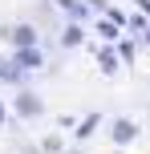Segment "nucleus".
I'll list each match as a JSON object with an SVG mask.
<instances>
[{"label":"nucleus","instance_id":"6e6552de","mask_svg":"<svg viewBox=\"0 0 150 154\" xmlns=\"http://www.w3.org/2000/svg\"><path fill=\"white\" fill-rule=\"evenodd\" d=\"M61 45H65V49H77V45H85V20H69V24H65V32H61Z\"/></svg>","mask_w":150,"mask_h":154},{"label":"nucleus","instance_id":"f8f14e48","mask_svg":"<svg viewBox=\"0 0 150 154\" xmlns=\"http://www.w3.org/2000/svg\"><path fill=\"white\" fill-rule=\"evenodd\" d=\"M134 8H138V12H146V16H150V0H134Z\"/></svg>","mask_w":150,"mask_h":154},{"label":"nucleus","instance_id":"f257e3e1","mask_svg":"<svg viewBox=\"0 0 150 154\" xmlns=\"http://www.w3.org/2000/svg\"><path fill=\"white\" fill-rule=\"evenodd\" d=\"M106 134H110V142H114V146H130V142H134L142 130H138V122H134V118H114V122H106Z\"/></svg>","mask_w":150,"mask_h":154},{"label":"nucleus","instance_id":"7ed1b4c3","mask_svg":"<svg viewBox=\"0 0 150 154\" xmlns=\"http://www.w3.org/2000/svg\"><path fill=\"white\" fill-rule=\"evenodd\" d=\"M12 114L24 118V122H29V118H41V114H45V101H41L37 93L24 89V93H16V97H12Z\"/></svg>","mask_w":150,"mask_h":154},{"label":"nucleus","instance_id":"423d86ee","mask_svg":"<svg viewBox=\"0 0 150 154\" xmlns=\"http://www.w3.org/2000/svg\"><path fill=\"white\" fill-rule=\"evenodd\" d=\"M93 32L106 41V45H118L122 37H126V29H122L118 20H110V16H102V20H93Z\"/></svg>","mask_w":150,"mask_h":154},{"label":"nucleus","instance_id":"f03ea898","mask_svg":"<svg viewBox=\"0 0 150 154\" xmlns=\"http://www.w3.org/2000/svg\"><path fill=\"white\" fill-rule=\"evenodd\" d=\"M8 61L16 65V69H24V73H41L45 69V53H41V45H29V49H12V57H8Z\"/></svg>","mask_w":150,"mask_h":154},{"label":"nucleus","instance_id":"9b49d317","mask_svg":"<svg viewBox=\"0 0 150 154\" xmlns=\"http://www.w3.org/2000/svg\"><path fill=\"white\" fill-rule=\"evenodd\" d=\"M118 53H122V61L130 65V61H134V41H130V37H122V41H118Z\"/></svg>","mask_w":150,"mask_h":154},{"label":"nucleus","instance_id":"4468645a","mask_svg":"<svg viewBox=\"0 0 150 154\" xmlns=\"http://www.w3.org/2000/svg\"><path fill=\"white\" fill-rule=\"evenodd\" d=\"M65 154H81V150H73V146H69V150H65Z\"/></svg>","mask_w":150,"mask_h":154},{"label":"nucleus","instance_id":"0eeeda50","mask_svg":"<svg viewBox=\"0 0 150 154\" xmlns=\"http://www.w3.org/2000/svg\"><path fill=\"white\" fill-rule=\"evenodd\" d=\"M53 4L61 8L69 20H89V8H93L89 0H53Z\"/></svg>","mask_w":150,"mask_h":154},{"label":"nucleus","instance_id":"ddd939ff","mask_svg":"<svg viewBox=\"0 0 150 154\" xmlns=\"http://www.w3.org/2000/svg\"><path fill=\"white\" fill-rule=\"evenodd\" d=\"M0 126H8V106L0 101Z\"/></svg>","mask_w":150,"mask_h":154},{"label":"nucleus","instance_id":"1a4fd4ad","mask_svg":"<svg viewBox=\"0 0 150 154\" xmlns=\"http://www.w3.org/2000/svg\"><path fill=\"white\" fill-rule=\"evenodd\" d=\"M97 126H106V118H102V114H85V118H81L77 126H73V138H77V142H85L89 134L97 130Z\"/></svg>","mask_w":150,"mask_h":154},{"label":"nucleus","instance_id":"9d476101","mask_svg":"<svg viewBox=\"0 0 150 154\" xmlns=\"http://www.w3.org/2000/svg\"><path fill=\"white\" fill-rule=\"evenodd\" d=\"M41 146H45V154H65V150H69L61 134H45V142H41Z\"/></svg>","mask_w":150,"mask_h":154},{"label":"nucleus","instance_id":"39448f33","mask_svg":"<svg viewBox=\"0 0 150 154\" xmlns=\"http://www.w3.org/2000/svg\"><path fill=\"white\" fill-rule=\"evenodd\" d=\"M122 65H126V61H122L118 45H102V49H97V69H102L106 77H114V73L122 69Z\"/></svg>","mask_w":150,"mask_h":154},{"label":"nucleus","instance_id":"20e7f679","mask_svg":"<svg viewBox=\"0 0 150 154\" xmlns=\"http://www.w3.org/2000/svg\"><path fill=\"white\" fill-rule=\"evenodd\" d=\"M4 37L12 41V49H29V45H37V29H32V24H8L4 29Z\"/></svg>","mask_w":150,"mask_h":154}]
</instances>
